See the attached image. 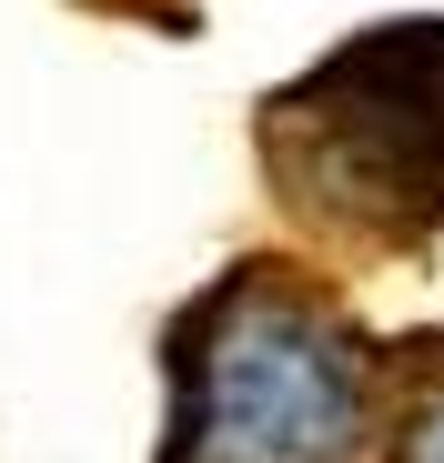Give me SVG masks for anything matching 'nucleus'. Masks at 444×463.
Listing matches in <instances>:
<instances>
[{"instance_id":"obj_1","label":"nucleus","mask_w":444,"mask_h":463,"mask_svg":"<svg viewBox=\"0 0 444 463\" xmlns=\"http://www.w3.org/2000/svg\"><path fill=\"white\" fill-rule=\"evenodd\" d=\"M394 343L353 323L314 252H243L162 323L152 463H374Z\"/></svg>"},{"instance_id":"obj_2","label":"nucleus","mask_w":444,"mask_h":463,"mask_svg":"<svg viewBox=\"0 0 444 463\" xmlns=\"http://www.w3.org/2000/svg\"><path fill=\"white\" fill-rule=\"evenodd\" d=\"M253 162L314 262H424L444 242V11L363 21L253 101Z\"/></svg>"},{"instance_id":"obj_3","label":"nucleus","mask_w":444,"mask_h":463,"mask_svg":"<svg viewBox=\"0 0 444 463\" xmlns=\"http://www.w3.org/2000/svg\"><path fill=\"white\" fill-rule=\"evenodd\" d=\"M384 463H444V333H404V343H394Z\"/></svg>"}]
</instances>
